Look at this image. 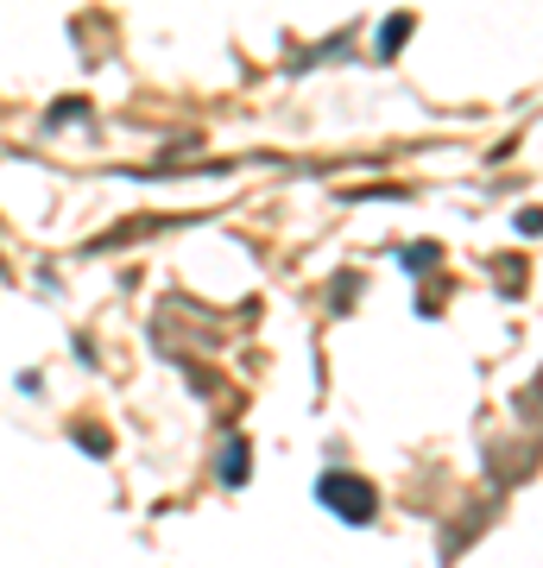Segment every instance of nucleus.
<instances>
[{"instance_id": "nucleus-1", "label": "nucleus", "mask_w": 543, "mask_h": 568, "mask_svg": "<svg viewBox=\"0 0 543 568\" xmlns=\"http://www.w3.org/2000/svg\"><path fill=\"white\" fill-rule=\"evenodd\" d=\"M316 493L329 499V506H342L348 518H354V525H366V511H373V493H366V487H354L348 474H329V480H322Z\"/></svg>"}]
</instances>
